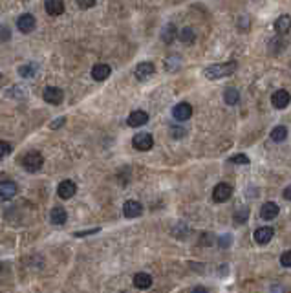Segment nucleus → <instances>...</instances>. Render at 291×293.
<instances>
[{
  "label": "nucleus",
  "mask_w": 291,
  "mask_h": 293,
  "mask_svg": "<svg viewBox=\"0 0 291 293\" xmlns=\"http://www.w3.org/2000/svg\"><path fill=\"white\" fill-rule=\"evenodd\" d=\"M236 72V60H229V62H222V64H213V66L205 68V77L211 81H216L222 77H229Z\"/></svg>",
  "instance_id": "1"
},
{
  "label": "nucleus",
  "mask_w": 291,
  "mask_h": 293,
  "mask_svg": "<svg viewBox=\"0 0 291 293\" xmlns=\"http://www.w3.org/2000/svg\"><path fill=\"white\" fill-rule=\"evenodd\" d=\"M22 165L28 173H37V171H40L42 165H44V158H42V154H40V152L31 151L22 158Z\"/></svg>",
  "instance_id": "2"
},
{
  "label": "nucleus",
  "mask_w": 291,
  "mask_h": 293,
  "mask_svg": "<svg viewBox=\"0 0 291 293\" xmlns=\"http://www.w3.org/2000/svg\"><path fill=\"white\" fill-rule=\"evenodd\" d=\"M132 145H134V149H137V151H150L152 147H154V137H152V134H149V132H139V134L134 136V139H132Z\"/></svg>",
  "instance_id": "3"
},
{
  "label": "nucleus",
  "mask_w": 291,
  "mask_h": 293,
  "mask_svg": "<svg viewBox=\"0 0 291 293\" xmlns=\"http://www.w3.org/2000/svg\"><path fill=\"white\" fill-rule=\"evenodd\" d=\"M233 196V187L229 183H218L214 191H213V200L216 203H224L227 202Z\"/></svg>",
  "instance_id": "4"
},
{
  "label": "nucleus",
  "mask_w": 291,
  "mask_h": 293,
  "mask_svg": "<svg viewBox=\"0 0 291 293\" xmlns=\"http://www.w3.org/2000/svg\"><path fill=\"white\" fill-rule=\"evenodd\" d=\"M134 74L139 81H149L150 77L156 74V66H154L152 62H147V60H145V62H139V64L136 66Z\"/></svg>",
  "instance_id": "5"
},
{
  "label": "nucleus",
  "mask_w": 291,
  "mask_h": 293,
  "mask_svg": "<svg viewBox=\"0 0 291 293\" xmlns=\"http://www.w3.org/2000/svg\"><path fill=\"white\" fill-rule=\"evenodd\" d=\"M42 98H44V101L50 103V105H60L62 99H64V94H62V90L57 88V86H48V88H44Z\"/></svg>",
  "instance_id": "6"
},
{
  "label": "nucleus",
  "mask_w": 291,
  "mask_h": 293,
  "mask_svg": "<svg viewBox=\"0 0 291 293\" xmlns=\"http://www.w3.org/2000/svg\"><path fill=\"white\" fill-rule=\"evenodd\" d=\"M17 26H19V30L22 33H31L35 30V26H37V20H35V17L31 13H24V15L17 19Z\"/></svg>",
  "instance_id": "7"
},
{
  "label": "nucleus",
  "mask_w": 291,
  "mask_h": 293,
  "mask_svg": "<svg viewBox=\"0 0 291 293\" xmlns=\"http://www.w3.org/2000/svg\"><path fill=\"white\" fill-rule=\"evenodd\" d=\"M75 193H77V185H75V181H72V180L60 181L59 187H57V195H59L62 200H70Z\"/></svg>",
  "instance_id": "8"
},
{
  "label": "nucleus",
  "mask_w": 291,
  "mask_h": 293,
  "mask_svg": "<svg viewBox=\"0 0 291 293\" xmlns=\"http://www.w3.org/2000/svg\"><path fill=\"white\" fill-rule=\"evenodd\" d=\"M17 195L15 181H0V202H9Z\"/></svg>",
  "instance_id": "9"
},
{
  "label": "nucleus",
  "mask_w": 291,
  "mask_h": 293,
  "mask_svg": "<svg viewBox=\"0 0 291 293\" xmlns=\"http://www.w3.org/2000/svg\"><path fill=\"white\" fill-rule=\"evenodd\" d=\"M123 215L127 218H137L143 215V205L137 200H128L123 205Z\"/></svg>",
  "instance_id": "10"
},
{
  "label": "nucleus",
  "mask_w": 291,
  "mask_h": 293,
  "mask_svg": "<svg viewBox=\"0 0 291 293\" xmlns=\"http://www.w3.org/2000/svg\"><path fill=\"white\" fill-rule=\"evenodd\" d=\"M172 116L176 121H187L193 116V106L189 103H178V105L172 108Z\"/></svg>",
  "instance_id": "11"
},
{
  "label": "nucleus",
  "mask_w": 291,
  "mask_h": 293,
  "mask_svg": "<svg viewBox=\"0 0 291 293\" xmlns=\"http://www.w3.org/2000/svg\"><path fill=\"white\" fill-rule=\"evenodd\" d=\"M273 234H275L273 227L264 226V227H258V229L254 231L253 238L256 240V244H260V246H266V244H268V242L273 238Z\"/></svg>",
  "instance_id": "12"
},
{
  "label": "nucleus",
  "mask_w": 291,
  "mask_h": 293,
  "mask_svg": "<svg viewBox=\"0 0 291 293\" xmlns=\"http://www.w3.org/2000/svg\"><path fill=\"white\" fill-rule=\"evenodd\" d=\"M271 103H273V106L278 108V110L286 108V106L290 105V92L288 90H276L275 94L271 96Z\"/></svg>",
  "instance_id": "13"
},
{
  "label": "nucleus",
  "mask_w": 291,
  "mask_h": 293,
  "mask_svg": "<svg viewBox=\"0 0 291 293\" xmlns=\"http://www.w3.org/2000/svg\"><path fill=\"white\" fill-rule=\"evenodd\" d=\"M110 74H112V68L108 66V64H105V62H99V64H96V66L92 68V77L96 81H105V79L110 77Z\"/></svg>",
  "instance_id": "14"
},
{
  "label": "nucleus",
  "mask_w": 291,
  "mask_h": 293,
  "mask_svg": "<svg viewBox=\"0 0 291 293\" xmlns=\"http://www.w3.org/2000/svg\"><path fill=\"white\" fill-rule=\"evenodd\" d=\"M44 9L48 15L59 17L62 15V11H64V2H62V0H46Z\"/></svg>",
  "instance_id": "15"
},
{
  "label": "nucleus",
  "mask_w": 291,
  "mask_h": 293,
  "mask_svg": "<svg viewBox=\"0 0 291 293\" xmlns=\"http://www.w3.org/2000/svg\"><path fill=\"white\" fill-rule=\"evenodd\" d=\"M149 121V114L147 112H143V110H136V112H132L130 116H128V127H143L145 123Z\"/></svg>",
  "instance_id": "16"
},
{
  "label": "nucleus",
  "mask_w": 291,
  "mask_h": 293,
  "mask_svg": "<svg viewBox=\"0 0 291 293\" xmlns=\"http://www.w3.org/2000/svg\"><path fill=\"white\" fill-rule=\"evenodd\" d=\"M278 213H280V207L275 202H266L260 209V216L264 220H273V218L278 216Z\"/></svg>",
  "instance_id": "17"
},
{
  "label": "nucleus",
  "mask_w": 291,
  "mask_h": 293,
  "mask_svg": "<svg viewBox=\"0 0 291 293\" xmlns=\"http://www.w3.org/2000/svg\"><path fill=\"white\" fill-rule=\"evenodd\" d=\"M66 220H68L66 209H62V207H53L52 213H50V222H52L53 226H62V224H66Z\"/></svg>",
  "instance_id": "18"
},
{
  "label": "nucleus",
  "mask_w": 291,
  "mask_h": 293,
  "mask_svg": "<svg viewBox=\"0 0 291 293\" xmlns=\"http://www.w3.org/2000/svg\"><path fill=\"white\" fill-rule=\"evenodd\" d=\"M134 286L137 290H149L150 286H152V277H150L149 273H136L134 275Z\"/></svg>",
  "instance_id": "19"
},
{
  "label": "nucleus",
  "mask_w": 291,
  "mask_h": 293,
  "mask_svg": "<svg viewBox=\"0 0 291 293\" xmlns=\"http://www.w3.org/2000/svg\"><path fill=\"white\" fill-rule=\"evenodd\" d=\"M178 37V30H176V26L174 24H167L161 31V40H163L165 44H172L174 40Z\"/></svg>",
  "instance_id": "20"
},
{
  "label": "nucleus",
  "mask_w": 291,
  "mask_h": 293,
  "mask_svg": "<svg viewBox=\"0 0 291 293\" xmlns=\"http://www.w3.org/2000/svg\"><path fill=\"white\" fill-rule=\"evenodd\" d=\"M290 26H291L290 15H280V19L275 20V30L278 31V33H288V31H290Z\"/></svg>",
  "instance_id": "21"
},
{
  "label": "nucleus",
  "mask_w": 291,
  "mask_h": 293,
  "mask_svg": "<svg viewBox=\"0 0 291 293\" xmlns=\"http://www.w3.org/2000/svg\"><path fill=\"white\" fill-rule=\"evenodd\" d=\"M224 99L227 105H236L240 101V92L236 90V88L229 86V88H225V92H224Z\"/></svg>",
  "instance_id": "22"
},
{
  "label": "nucleus",
  "mask_w": 291,
  "mask_h": 293,
  "mask_svg": "<svg viewBox=\"0 0 291 293\" xmlns=\"http://www.w3.org/2000/svg\"><path fill=\"white\" fill-rule=\"evenodd\" d=\"M176 39H179L183 44H193L194 39H196V33H194L193 28H183V30L178 33V37Z\"/></svg>",
  "instance_id": "23"
},
{
  "label": "nucleus",
  "mask_w": 291,
  "mask_h": 293,
  "mask_svg": "<svg viewBox=\"0 0 291 293\" xmlns=\"http://www.w3.org/2000/svg\"><path fill=\"white\" fill-rule=\"evenodd\" d=\"M288 137V128L284 127V125H278V127H275L273 130H271V139L276 143L284 141Z\"/></svg>",
  "instance_id": "24"
},
{
  "label": "nucleus",
  "mask_w": 291,
  "mask_h": 293,
  "mask_svg": "<svg viewBox=\"0 0 291 293\" xmlns=\"http://www.w3.org/2000/svg\"><path fill=\"white\" fill-rule=\"evenodd\" d=\"M181 64V57L179 55H169L167 60H165V70L167 72H176Z\"/></svg>",
  "instance_id": "25"
},
{
  "label": "nucleus",
  "mask_w": 291,
  "mask_h": 293,
  "mask_svg": "<svg viewBox=\"0 0 291 293\" xmlns=\"http://www.w3.org/2000/svg\"><path fill=\"white\" fill-rule=\"evenodd\" d=\"M37 72V66L35 64H24V66L19 68V74L22 77H33Z\"/></svg>",
  "instance_id": "26"
},
{
  "label": "nucleus",
  "mask_w": 291,
  "mask_h": 293,
  "mask_svg": "<svg viewBox=\"0 0 291 293\" xmlns=\"http://www.w3.org/2000/svg\"><path fill=\"white\" fill-rule=\"evenodd\" d=\"M229 163H236V165H249V158L246 154H234L229 158Z\"/></svg>",
  "instance_id": "27"
},
{
  "label": "nucleus",
  "mask_w": 291,
  "mask_h": 293,
  "mask_svg": "<svg viewBox=\"0 0 291 293\" xmlns=\"http://www.w3.org/2000/svg\"><path fill=\"white\" fill-rule=\"evenodd\" d=\"M11 151H13V147H11L8 141H0V159L6 158V156H9V154H11Z\"/></svg>",
  "instance_id": "28"
},
{
  "label": "nucleus",
  "mask_w": 291,
  "mask_h": 293,
  "mask_svg": "<svg viewBox=\"0 0 291 293\" xmlns=\"http://www.w3.org/2000/svg\"><path fill=\"white\" fill-rule=\"evenodd\" d=\"M11 39V33H9L8 26H0V42H6Z\"/></svg>",
  "instance_id": "29"
},
{
  "label": "nucleus",
  "mask_w": 291,
  "mask_h": 293,
  "mask_svg": "<svg viewBox=\"0 0 291 293\" xmlns=\"http://www.w3.org/2000/svg\"><path fill=\"white\" fill-rule=\"evenodd\" d=\"M280 264L282 268H291V253L290 251H284L282 256H280Z\"/></svg>",
  "instance_id": "30"
},
{
  "label": "nucleus",
  "mask_w": 291,
  "mask_h": 293,
  "mask_svg": "<svg viewBox=\"0 0 291 293\" xmlns=\"http://www.w3.org/2000/svg\"><path fill=\"white\" fill-rule=\"evenodd\" d=\"M218 244H220V248H229L233 244V236L231 234H224V236H220Z\"/></svg>",
  "instance_id": "31"
},
{
  "label": "nucleus",
  "mask_w": 291,
  "mask_h": 293,
  "mask_svg": "<svg viewBox=\"0 0 291 293\" xmlns=\"http://www.w3.org/2000/svg\"><path fill=\"white\" fill-rule=\"evenodd\" d=\"M75 2L81 9H90L96 6V0H75Z\"/></svg>",
  "instance_id": "32"
},
{
  "label": "nucleus",
  "mask_w": 291,
  "mask_h": 293,
  "mask_svg": "<svg viewBox=\"0 0 291 293\" xmlns=\"http://www.w3.org/2000/svg\"><path fill=\"white\" fill-rule=\"evenodd\" d=\"M171 134H172V137H183V136H185V128H181V127H172V128H171Z\"/></svg>",
  "instance_id": "33"
},
{
  "label": "nucleus",
  "mask_w": 291,
  "mask_h": 293,
  "mask_svg": "<svg viewBox=\"0 0 291 293\" xmlns=\"http://www.w3.org/2000/svg\"><path fill=\"white\" fill-rule=\"evenodd\" d=\"M246 218H247V209H242L240 211V215H234V222L240 224V222H244Z\"/></svg>",
  "instance_id": "34"
},
{
  "label": "nucleus",
  "mask_w": 291,
  "mask_h": 293,
  "mask_svg": "<svg viewBox=\"0 0 291 293\" xmlns=\"http://www.w3.org/2000/svg\"><path fill=\"white\" fill-rule=\"evenodd\" d=\"M96 233H99V229H86V231H79V233H75V236L79 238V236H88V234H96Z\"/></svg>",
  "instance_id": "35"
},
{
  "label": "nucleus",
  "mask_w": 291,
  "mask_h": 293,
  "mask_svg": "<svg viewBox=\"0 0 291 293\" xmlns=\"http://www.w3.org/2000/svg\"><path fill=\"white\" fill-rule=\"evenodd\" d=\"M64 123H66V117H57V119L53 121V123H52V125H50V127H52L53 130H55V128L62 127V125H64Z\"/></svg>",
  "instance_id": "36"
},
{
  "label": "nucleus",
  "mask_w": 291,
  "mask_h": 293,
  "mask_svg": "<svg viewBox=\"0 0 291 293\" xmlns=\"http://www.w3.org/2000/svg\"><path fill=\"white\" fill-rule=\"evenodd\" d=\"M193 293H209V290L207 288H203V286H196L193 290Z\"/></svg>",
  "instance_id": "37"
},
{
  "label": "nucleus",
  "mask_w": 291,
  "mask_h": 293,
  "mask_svg": "<svg viewBox=\"0 0 291 293\" xmlns=\"http://www.w3.org/2000/svg\"><path fill=\"white\" fill-rule=\"evenodd\" d=\"M290 193H291V191H290V187H286V189H284V198H286V200H290Z\"/></svg>",
  "instance_id": "38"
},
{
  "label": "nucleus",
  "mask_w": 291,
  "mask_h": 293,
  "mask_svg": "<svg viewBox=\"0 0 291 293\" xmlns=\"http://www.w3.org/2000/svg\"><path fill=\"white\" fill-rule=\"evenodd\" d=\"M0 77H2V76H0Z\"/></svg>",
  "instance_id": "39"
}]
</instances>
